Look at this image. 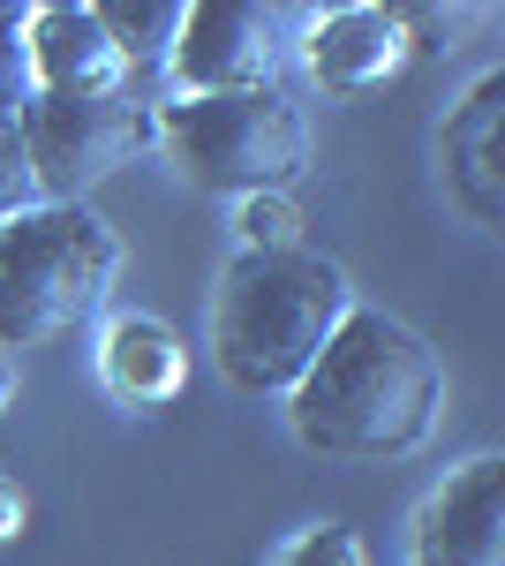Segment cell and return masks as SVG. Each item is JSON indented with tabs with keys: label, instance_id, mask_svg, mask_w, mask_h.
<instances>
[{
	"label": "cell",
	"instance_id": "cell-1",
	"mask_svg": "<svg viewBox=\"0 0 505 566\" xmlns=\"http://www.w3.org/2000/svg\"><path fill=\"white\" fill-rule=\"evenodd\" d=\"M287 416L309 453L333 461H400L422 453L445 416V363L415 325L355 303L325 355L287 392Z\"/></svg>",
	"mask_w": 505,
	"mask_h": 566
},
{
	"label": "cell",
	"instance_id": "cell-2",
	"mask_svg": "<svg viewBox=\"0 0 505 566\" xmlns=\"http://www.w3.org/2000/svg\"><path fill=\"white\" fill-rule=\"evenodd\" d=\"M347 310H355V287L333 258H317V250H242L219 272L211 363L227 370V386L287 400L302 386V370L325 355Z\"/></svg>",
	"mask_w": 505,
	"mask_h": 566
},
{
	"label": "cell",
	"instance_id": "cell-3",
	"mask_svg": "<svg viewBox=\"0 0 505 566\" xmlns=\"http://www.w3.org/2000/svg\"><path fill=\"white\" fill-rule=\"evenodd\" d=\"M122 280V234L91 205H39L0 227V355L76 333Z\"/></svg>",
	"mask_w": 505,
	"mask_h": 566
},
{
	"label": "cell",
	"instance_id": "cell-4",
	"mask_svg": "<svg viewBox=\"0 0 505 566\" xmlns=\"http://www.w3.org/2000/svg\"><path fill=\"white\" fill-rule=\"evenodd\" d=\"M159 144L197 189L219 197H287L309 167V122L280 84L173 98L159 114Z\"/></svg>",
	"mask_w": 505,
	"mask_h": 566
},
{
	"label": "cell",
	"instance_id": "cell-5",
	"mask_svg": "<svg viewBox=\"0 0 505 566\" xmlns=\"http://www.w3.org/2000/svg\"><path fill=\"white\" fill-rule=\"evenodd\" d=\"M31 175H39L45 205H84V189H98L106 175H122L128 159L159 136V114H144L128 91L106 98H31L15 114Z\"/></svg>",
	"mask_w": 505,
	"mask_h": 566
},
{
	"label": "cell",
	"instance_id": "cell-6",
	"mask_svg": "<svg viewBox=\"0 0 505 566\" xmlns=\"http://www.w3.org/2000/svg\"><path fill=\"white\" fill-rule=\"evenodd\" d=\"M309 8H256V0H197L181 8V31L167 45V69L181 98L211 91H264L280 84V61L302 45Z\"/></svg>",
	"mask_w": 505,
	"mask_h": 566
},
{
	"label": "cell",
	"instance_id": "cell-7",
	"mask_svg": "<svg viewBox=\"0 0 505 566\" xmlns=\"http://www.w3.org/2000/svg\"><path fill=\"white\" fill-rule=\"evenodd\" d=\"M415 566H505V461L475 453L430 491L415 522Z\"/></svg>",
	"mask_w": 505,
	"mask_h": 566
},
{
	"label": "cell",
	"instance_id": "cell-8",
	"mask_svg": "<svg viewBox=\"0 0 505 566\" xmlns=\"http://www.w3.org/2000/svg\"><path fill=\"white\" fill-rule=\"evenodd\" d=\"M31 76H39V98H106L122 91L128 61L114 53L106 23L91 15L84 0H45L31 8Z\"/></svg>",
	"mask_w": 505,
	"mask_h": 566
},
{
	"label": "cell",
	"instance_id": "cell-9",
	"mask_svg": "<svg viewBox=\"0 0 505 566\" xmlns=\"http://www.w3.org/2000/svg\"><path fill=\"white\" fill-rule=\"evenodd\" d=\"M408 15L392 8H333V15H309L302 31V61L325 91H370L385 76H400L408 61Z\"/></svg>",
	"mask_w": 505,
	"mask_h": 566
},
{
	"label": "cell",
	"instance_id": "cell-10",
	"mask_svg": "<svg viewBox=\"0 0 505 566\" xmlns=\"http://www.w3.org/2000/svg\"><path fill=\"white\" fill-rule=\"evenodd\" d=\"M498 122H505V76H483V84L461 98V114L445 122V175H453V189H461V205L475 219H498L505 212Z\"/></svg>",
	"mask_w": 505,
	"mask_h": 566
},
{
	"label": "cell",
	"instance_id": "cell-11",
	"mask_svg": "<svg viewBox=\"0 0 505 566\" xmlns=\"http://www.w3.org/2000/svg\"><path fill=\"white\" fill-rule=\"evenodd\" d=\"M98 370H106V386L136 400V408H159L173 392L189 386V348L173 340L159 317H114L106 325V348H98Z\"/></svg>",
	"mask_w": 505,
	"mask_h": 566
},
{
	"label": "cell",
	"instance_id": "cell-12",
	"mask_svg": "<svg viewBox=\"0 0 505 566\" xmlns=\"http://www.w3.org/2000/svg\"><path fill=\"white\" fill-rule=\"evenodd\" d=\"M91 15L106 23V39H114V53L128 69L136 61H167L173 31H181V0H98Z\"/></svg>",
	"mask_w": 505,
	"mask_h": 566
},
{
	"label": "cell",
	"instance_id": "cell-13",
	"mask_svg": "<svg viewBox=\"0 0 505 566\" xmlns=\"http://www.w3.org/2000/svg\"><path fill=\"white\" fill-rule=\"evenodd\" d=\"M31 8L0 0V122H15L31 98H39V76H31Z\"/></svg>",
	"mask_w": 505,
	"mask_h": 566
},
{
	"label": "cell",
	"instance_id": "cell-14",
	"mask_svg": "<svg viewBox=\"0 0 505 566\" xmlns=\"http://www.w3.org/2000/svg\"><path fill=\"white\" fill-rule=\"evenodd\" d=\"M234 234H242V250H302V219L287 197H242Z\"/></svg>",
	"mask_w": 505,
	"mask_h": 566
},
{
	"label": "cell",
	"instance_id": "cell-15",
	"mask_svg": "<svg viewBox=\"0 0 505 566\" xmlns=\"http://www.w3.org/2000/svg\"><path fill=\"white\" fill-rule=\"evenodd\" d=\"M39 175H31V151H23V129L15 122H0V227L23 212H39Z\"/></svg>",
	"mask_w": 505,
	"mask_h": 566
},
{
	"label": "cell",
	"instance_id": "cell-16",
	"mask_svg": "<svg viewBox=\"0 0 505 566\" xmlns=\"http://www.w3.org/2000/svg\"><path fill=\"white\" fill-rule=\"evenodd\" d=\"M280 566H370V552H362L355 528H309V536L287 544V559H280Z\"/></svg>",
	"mask_w": 505,
	"mask_h": 566
},
{
	"label": "cell",
	"instance_id": "cell-17",
	"mask_svg": "<svg viewBox=\"0 0 505 566\" xmlns=\"http://www.w3.org/2000/svg\"><path fill=\"white\" fill-rule=\"evenodd\" d=\"M8 392H15V363L0 355V408H8Z\"/></svg>",
	"mask_w": 505,
	"mask_h": 566
}]
</instances>
